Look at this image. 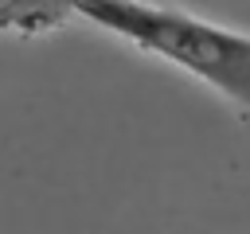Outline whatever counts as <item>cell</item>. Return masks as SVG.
I'll return each instance as SVG.
<instances>
[{"instance_id": "obj_1", "label": "cell", "mask_w": 250, "mask_h": 234, "mask_svg": "<svg viewBox=\"0 0 250 234\" xmlns=\"http://www.w3.org/2000/svg\"><path fill=\"white\" fill-rule=\"evenodd\" d=\"M74 8L94 27L211 86L250 125V35L246 31L152 0H74Z\"/></svg>"}, {"instance_id": "obj_2", "label": "cell", "mask_w": 250, "mask_h": 234, "mask_svg": "<svg viewBox=\"0 0 250 234\" xmlns=\"http://www.w3.org/2000/svg\"><path fill=\"white\" fill-rule=\"evenodd\" d=\"M74 16V0H0V31L12 35H47L66 27Z\"/></svg>"}]
</instances>
